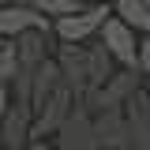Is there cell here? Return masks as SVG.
Returning <instances> with one entry per match:
<instances>
[{
	"mask_svg": "<svg viewBox=\"0 0 150 150\" xmlns=\"http://www.w3.org/2000/svg\"><path fill=\"white\" fill-rule=\"evenodd\" d=\"M109 15H112L109 4H83V8H75L71 15L53 19V38L56 41H68V45H83V41H90L98 34V26Z\"/></svg>",
	"mask_w": 150,
	"mask_h": 150,
	"instance_id": "cell-1",
	"label": "cell"
},
{
	"mask_svg": "<svg viewBox=\"0 0 150 150\" xmlns=\"http://www.w3.org/2000/svg\"><path fill=\"white\" fill-rule=\"evenodd\" d=\"M139 86H143V79H139V71H135V68H116V71H112L109 79L98 86V90H90L83 101H79V105H83L86 112H98V109H120V105H124V101H128Z\"/></svg>",
	"mask_w": 150,
	"mask_h": 150,
	"instance_id": "cell-2",
	"label": "cell"
},
{
	"mask_svg": "<svg viewBox=\"0 0 150 150\" xmlns=\"http://www.w3.org/2000/svg\"><path fill=\"white\" fill-rule=\"evenodd\" d=\"M98 41L105 45V53L112 56L116 68H135V49H139V34L131 30L128 23H120L116 15H109L101 26H98Z\"/></svg>",
	"mask_w": 150,
	"mask_h": 150,
	"instance_id": "cell-3",
	"label": "cell"
},
{
	"mask_svg": "<svg viewBox=\"0 0 150 150\" xmlns=\"http://www.w3.org/2000/svg\"><path fill=\"white\" fill-rule=\"evenodd\" d=\"M26 30H49L53 34V19L34 11L26 0H4L0 4V38H19Z\"/></svg>",
	"mask_w": 150,
	"mask_h": 150,
	"instance_id": "cell-4",
	"label": "cell"
},
{
	"mask_svg": "<svg viewBox=\"0 0 150 150\" xmlns=\"http://www.w3.org/2000/svg\"><path fill=\"white\" fill-rule=\"evenodd\" d=\"M53 135H56V139H53L56 150H98V143H94V128H90V112L83 109L79 101L68 109V116L60 120V128H56Z\"/></svg>",
	"mask_w": 150,
	"mask_h": 150,
	"instance_id": "cell-5",
	"label": "cell"
},
{
	"mask_svg": "<svg viewBox=\"0 0 150 150\" xmlns=\"http://www.w3.org/2000/svg\"><path fill=\"white\" fill-rule=\"evenodd\" d=\"M71 105H75L71 90H68V86H56V90L49 94L34 112H30V135H34V139H49V135L60 128V120L68 116Z\"/></svg>",
	"mask_w": 150,
	"mask_h": 150,
	"instance_id": "cell-6",
	"label": "cell"
},
{
	"mask_svg": "<svg viewBox=\"0 0 150 150\" xmlns=\"http://www.w3.org/2000/svg\"><path fill=\"white\" fill-rule=\"evenodd\" d=\"M56 68H60V83L71 90L75 101H83V94H86V53H83V45H68V41H56Z\"/></svg>",
	"mask_w": 150,
	"mask_h": 150,
	"instance_id": "cell-7",
	"label": "cell"
},
{
	"mask_svg": "<svg viewBox=\"0 0 150 150\" xmlns=\"http://www.w3.org/2000/svg\"><path fill=\"white\" fill-rule=\"evenodd\" d=\"M90 128H94V143L98 150H124L128 146V124L120 109H98L90 112Z\"/></svg>",
	"mask_w": 150,
	"mask_h": 150,
	"instance_id": "cell-8",
	"label": "cell"
},
{
	"mask_svg": "<svg viewBox=\"0 0 150 150\" xmlns=\"http://www.w3.org/2000/svg\"><path fill=\"white\" fill-rule=\"evenodd\" d=\"M30 109L26 105H8L4 120H0V146L4 150H26L30 146Z\"/></svg>",
	"mask_w": 150,
	"mask_h": 150,
	"instance_id": "cell-9",
	"label": "cell"
},
{
	"mask_svg": "<svg viewBox=\"0 0 150 150\" xmlns=\"http://www.w3.org/2000/svg\"><path fill=\"white\" fill-rule=\"evenodd\" d=\"M15 41V53H19V68H38L41 60L53 56V41L56 38L49 30H26V34L11 38Z\"/></svg>",
	"mask_w": 150,
	"mask_h": 150,
	"instance_id": "cell-10",
	"label": "cell"
},
{
	"mask_svg": "<svg viewBox=\"0 0 150 150\" xmlns=\"http://www.w3.org/2000/svg\"><path fill=\"white\" fill-rule=\"evenodd\" d=\"M83 53H86V94H90V90H98V86L116 71V64H112V56L105 53V45H101L98 38L83 41ZM86 94H83V98H86Z\"/></svg>",
	"mask_w": 150,
	"mask_h": 150,
	"instance_id": "cell-11",
	"label": "cell"
},
{
	"mask_svg": "<svg viewBox=\"0 0 150 150\" xmlns=\"http://www.w3.org/2000/svg\"><path fill=\"white\" fill-rule=\"evenodd\" d=\"M112 15L128 23L139 38H150V0H112Z\"/></svg>",
	"mask_w": 150,
	"mask_h": 150,
	"instance_id": "cell-12",
	"label": "cell"
},
{
	"mask_svg": "<svg viewBox=\"0 0 150 150\" xmlns=\"http://www.w3.org/2000/svg\"><path fill=\"white\" fill-rule=\"evenodd\" d=\"M19 71V53L11 38H0V83H11V75Z\"/></svg>",
	"mask_w": 150,
	"mask_h": 150,
	"instance_id": "cell-13",
	"label": "cell"
},
{
	"mask_svg": "<svg viewBox=\"0 0 150 150\" xmlns=\"http://www.w3.org/2000/svg\"><path fill=\"white\" fill-rule=\"evenodd\" d=\"M34 11H41V15H49V19H60V15H71L75 8H83L79 0H26Z\"/></svg>",
	"mask_w": 150,
	"mask_h": 150,
	"instance_id": "cell-14",
	"label": "cell"
},
{
	"mask_svg": "<svg viewBox=\"0 0 150 150\" xmlns=\"http://www.w3.org/2000/svg\"><path fill=\"white\" fill-rule=\"evenodd\" d=\"M135 71L143 79V90L150 94V38H139V49H135Z\"/></svg>",
	"mask_w": 150,
	"mask_h": 150,
	"instance_id": "cell-15",
	"label": "cell"
},
{
	"mask_svg": "<svg viewBox=\"0 0 150 150\" xmlns=\"http://www.w3.org/2000/svg\"><path fill=\"white\" fill-rule=\"evenodd\" d=\"M8 105H11V94H8V86H4V83H0V120H4Z\"/></svg>",
	"mask_w": 150,
	"mask_h": 150,
	"instance_id": "cell-16",
	"label": "cell"
},
{
	"mask_svg": "<svg viewBox=\"0 0 150 150\" xmlns=\"http://www.w3.org/2000/svg\"><path fill=\"white\" fill-rule=\"evenodd\" d=\"M26 150H56V146L49 143V139H30V146H26Z\"/></svg>",
	"mask_w": 150,
	"mask_h": 150,
	"instance_id": "cell-17",
	"label": "cell"
},
{
	"mask_svg": "<svg viewBox=\"0 0 150 150\" xmlns=\"http://www.w3.org/2000/svg\"><path fill=\"white\" fill-rule=\"evenodd\" d=\"M79 4H112V0H79Z\"/></svg>",
	"mask_w": 150,
	"mask_h": 150,
	"instance_id": "cell-18",
	"label": "cell"
},
{
	"mask_svg": "<svg viewBox=\"0 0 150 150\" xmlns=\"http://www.w3.org/2000/svg\"><path fill=\"white\" fill-rule=\"evenodd\" d=\"M0 4H4V0H0Z\"/></svg>",
	"mask_w": 150,
	"mask_h": 150,
	"instance_id": "cell-19",
	"label": "cell"
},
{
	"mask_svg": "<svg viewBox=\"0 0 150 150\" xmlns=\"http://www.w3.org/2000/svg\"><path fill=\"white\" fill-rule=\"evenodd\" d=\"M0 150H4V146H0Z\"/></svg>",
	"mask_w": 150,
	"mask_h": 150,
	"instance_id": "cell-20",
	"label": "cell"
}]
</instances>
